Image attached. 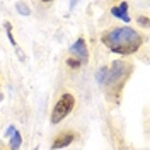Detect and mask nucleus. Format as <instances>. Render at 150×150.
<instances>
[{
  "instance_id": "1",
  "label": "nucleus",
  "mask_w": 150,
  "mask_h": 150,
  "mask_svg": "<svg viewBox=\"0 0 150 150\" xmlns=\"http://www.w3.org/2000/svg\"><path fill=\"white\" fill-rule=\"evenodd\" d=\"M101 41L108 50H111L112 53L118 55H131L135 51H138L143 43V38L135 31V29L123 26V28L111 29L108 33H104Z\"/></svg>"
},
{
  "instance_id": "2",
  "label": "nucleus",
  "mask_w": 150,
  "mask_h": 150,
  "mask_svg": "<svg viewBox=\"0 0 150 150\" xmlns=\"http://www.w3.org/2000/svg\"><path fill=\"white\" fill-rule=\"evenodd\" d=\"M130 74H131V65L130 63L121 62V60H116V62H112L111 63V68L108 67L104 85L111 87V91L120 92L121 87H123V84L126 82V79H128V75Z\"/></svg>"
},
{
  "instance_id": "3",
  "label": "nucleus",
  "mask_w": 150,
  "mask_h": 150,
  "mask_svg": "<svg viewBox=\"0 0 150 150\" xmlns=\"http://www.w3.org/2000/svg\"><path fill=\"white\" fill-rule=\"evenodd\" d=\"M75 106V97L74 94L70 92H63L60 96V99L56 101L55 108H53V111H51V116H50V121L56 125V123H60L62 120H65L67 116L72 112Z\"/></svg>"
},
{
  "instance_id": "4",
  "label": "nucleus",
  "mask_w": 150,
  "mask_h": 150,
  "mask_svg": "<svg viewBox=\"0 0 150 150\" xmlns=\"http://www.w3.org/2000/svg\"><path fill=\"white\" fill-rule=\"evenodd\" d=\"M70 53H72V55L75 56V60H79L80 63H82V62H87L89 53H87V45H85L84 38H79L74 45L70 46ZM74 56H72V58H74Z\"/></svg>"
},
{
  "instance_id": "5",
  "label": "nucleus",
  "mask_w": 150,
  "mask_h": 150,
  "mask_svg": "<svg viewBox=\"0 0 150 150\" xmlns=\"http://www.w3.org/2000/svg\"><path fill=\"white\" fill-rule=\"evenodd\" d=\"M75 140V133L74 131H62L58 137H56L53 143H51V149L53 150H58V149H65L68 147L72 142Z\"/></svg>"
},
{
  "instance_id": "6",
  "label": "nucleus",
  "mask_w": 150,
  "mask_h": 150,
  "mask_svg": "<svg viewBox=\"0 0 150 150\" xmlns=\"http://www.w3.org/2000/svg\"><path fill=\"white\" fill-rule=\"evenodd\" d=\"M111 14L114 17L121 19L125 22H130V16H128V4L126 2H121L120 5H116V7H112L111 9Z\"/></svg>"
},
{
  "instance_id": "7",
  "label": "nucleus",
  "mask_w": 150,
  "mask_h": 150,
  "mask_svg": "<svg viewBox=\"0 0 150 150\" xmlns=\"http://www.w3.org/2000/svg\"><path fill=\"white\" fill-rule=\"evenodd\" d=\"M21 145H22V137H21V133L16 130V133L10 137V149L12 150H19L21 149Z\"/></svg>"
},
{
  "instance_id": "8",
  "label": "nucleus",
  "mask_w": 150,
  "mask_h": 150,
  "mask_svg": "<svg viewBox=\"0 0 150 150\" xmlns=\"http://www.w3.org/2000/svg\"><path fill=\"white\" fill-rule=\"evenodd\" d=\"M106 72H108V67H101L96 74V80L99 85H104V80H106Z\"/></svg>"
},
{
  "instance_id": "9",
  "label": "nucleus",
  "mask_w": 150,
  "mask_h": 150,
  "mask_svg": "<svg viewBox=\"0 0 150 150\" xmlns=\"http://www.w3.org/2000/svg\"><path fill=\"white\" fill-rule=\"evenodd\" d=\"M16 9L19 10V14H21V16H29V14H31L29 5H26L24 2H17V4H16Z\"/></svg>"
},
{
  "instance_id": "10",
  "label": "nucleus",
  "mask_w": 150,
  "mask_h": 150,
  "mask_svg": "<svg viewBox=\"0 0 150 150\" xmlns=\"http://www.w3.org/2000/svg\"><path fill=\"white\" fill-rule=\"evenodd\" d=\"M4 26H5V31H7V36H9L10 43H12V45L16 46V39H14V36H12V26H10V22H5Z\"/></svg>"
},
{
  "instance_id": "11",
  "label": "nucleus",
  "mask_w": 150,
  "mask_h": 150,
  "mask_svg": "<svg viewBox=\"0 0 150 150\" xmlns=\"http://www.w3.org/2000/svg\"><path fill=\"white\" fill-rule=\"evenodd\" d=\"M67 65L70 67V68H79V67L82 65V63H80L79 60H75V58H72V56H70V58L67 60Z\"/></svg>"
},
{
  "instance_id": "12",
  "label": "nucleus",
  "mask_w": 150,
  "mask_h": 150,
  "mask_svg": "<svg viewBox=\"0 0 150 150\" xmlns=\"http://www.w3.org/2000/svg\"><path fill=\"white\" fill-rule=\"evenodd\" d=\"M138 22H140L143 28H147L149 26V17H145V16H142V17H138Z\"/></svg>"
},
{
  "instance_id": "13",
  "label": "nucleus",
  "mask_w": 150,
  "mask_h": 150,
  "mask_svg": "<svg viewBox=\"0 0 150 150\" xmlns=\"http://www.w3.org/2000/svg\"><path fill=\"white\" fill-rule=\"evenodd\" d=\"M14 133H16V126H9V128H7V131H5V137H9V138H10Z\"/></svg>"
},
{
  "instance_id": "14",
  "label": "nucleus",
  "mask_w": 150,
  "mask_h": 150,
  "mask_svg": "<svg viewBox=\"0 0 150 150\" xmlns=\"http://www.w3.org/2000/svg\"><path fill=\"white\" fill-rule=\"evenodd\" d=\"M36 150H38V149H36Z\"/></svg>"
}]
</instances>
